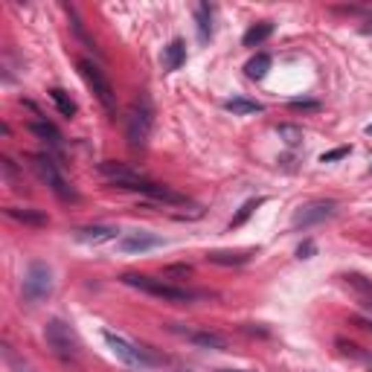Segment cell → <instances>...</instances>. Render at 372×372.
<instances>
[{"label": "cell", "mask_w": 372, "mask_h": 372, "mask_svg": "<svg viewBox=\"0 0 372 372\" xmlns=\"http://www.w3.org/2000/svg\"><path fill=\"white\" fill-rule=\"evenodd\" d=\"M76 67H79V76L88 82V88L93 91L96 102L102 105V111H105L108 117H114V114H117V93H114V88H111L105 70L99 67V65H93L91 58H79Z\"/></svg>", "instance_id": "cell-6"}, {"label": "cell", "mask_w": 372, "mask_h": 372, "mask_svg": "<svg viewBox=\"0 0 372 372\" xmlns=\"http://www.w3.org/2000/svg\"><path fill=\"white\" fill-rule=\"evenodd\" d=\"M30 131L35 134V137H41L44 143H49V146H61V134H58V128L56 126H49V122H44V119H32L30 122Z\"/></svg>", "instance_id": "cell-20"}, {"label": "cell", "mask_w": 372, "mask_h": 372, "mask_svg": "<svg viewBox=\"0 0 372 372\" xmlns=\"http://www.w3.org/2000/svg\"><path fill=\"white\" fill-rule=\"evenodd\" d=\"M268 70H270V56L268 53H259L256 58H251L244 65V73H247V79H265L268 76Z\"/></svg>", "instance_id": "cell-22"}, {"label": "cell", "mask_w": 372, "mask_h": 372, "mask_svg": "<svg viewBox=\"0 0 372 372\" xmlns=\"http://www.w3.org/2000/svg\"><path fill=\"white\" fill-rule=\"evenodd\" d=\"M117 227H108V224H93V227H79L76 230V239L84 244H105V242H114L117 239Z\"/></svg>", "instance_id": "cell-13"}, {"label": "cell", "mask_w": 372, "mask_h": 372, "mask_svg": "<svg viewBox=\"0 0 372 372\" xmlns=\"http://www.w3.org/2000/svg\"><path fill=\"white\" fill-rule=\"evenodd\" d=\"M23 300L27 303H44L53 294V270L44 262H30L27 277H23Z\"/></svg>", "instance_id": "cell-7"}, {"label": "cell", "mask_w": 372, "mask_h": 372, "mask_svg": "<svg viewBox=\"0 0 372 372\" xmlns=\"http://www.w3.org/2000/svg\"><path fill=\"white\" fill-rule=\"evenodd\" d=\"M163 244L160 235H152V233H143V230H134V233H126L119 239V251L122 253H146V251H154V247Z\"/></svg>", "instance_id": "cell-12"}, {"label": "cell", "mask_w": 372, "mask_h": 372, "mask_svg": "<svg viewBox=\"0 0 372 372\" xmlns=\"http://www.w3.org/2000/svg\"><path fill=\"white\" fill-rule=\"evenodd\" d=\"M175 334H181V338H186L189 343H195V346H201V349H216V352H224V349H230V343H227V338L224 334H218V332H209V329H183V326H169Z\"/></svg>", "instance_id": "cell-11"}, {"label": "cell", "mask_w": 372, "mask_h": 372, "mask_svg": "<svg viewBox=\"0 0 372 372\" xmlns=\"http://www.w3.org/2000/svg\"><path fill=\"white\" fill-rule=\"evenodd\" d=\"M277 134H279V140L285 146H291V148L300 146V140H303V128H297V126H279Z\"/></svg>", "instance_id": "cell-25"}, {"label": "cell", "mask_w": 372, "mask_h": 372, "mask_svg": "<svg viewBox=\"0 0 372 372\" xmlns=\"http://www.w3.org/2000/svg\"><path fill=\"white\" fill-rule=\"evenodd\" d=\"M349 154V146H343V148H334V152H326L323 157H320V163H334V160H340Z\"/></svg>", "instance_id": "cell-30"}, {"label": "cell", "mask_w": 372, "mask_h": 372, "mask_svg": "<svg viewBox=\"0 0 372 372\" xmlns=\"http://www.w3.org/2000/svg\"><path fill=\"white\" fill-rule=\"evenodd\" d=\"M218 372H247V369H218Z\"/></svg>", "instance_id": "cell-32"}, {"label": "cell", "mask_w": 372, "mask_h": 372, "mask_svg": "<svg viewBox=\"0 0 372 372\" xmlns=\"http://www.w3.org/2000/svg\"><path fill=\"white\" fill-rule=\"evenodd\" d=\"M163 277H178V279H186V277H192V265H169L163 268Z\"/></svg>", "instance_id": "cell-28"}, {"label": "cell", "mask_w": 372, "mask_h": 372, "mask_svg": "<svg viewBox=\"0 0 372 372\" xmlns=\"http://www.w3.org/2000/svg\"><path fill=\"white\" fill-rule=\"evenodd\" d=\"M122 285L128 288H137L148 297H157V300H166V303H178V305H186L198 300V291H189V288H181V285H172L166 279H154V277H146V274H126L122 277Z\"/></svg>", "instance_id": "cell-3"}, {"label": "cell", "mask_w": 372, "mask_h": 372, "mask_svg": "<svg viewBox=\"0 0 372 372\" xmlns=\"http://www.w3.org/2000/svg\"><path fill=\"white\" fill-rule=\"evenodd\" d=\"M65 12H67V15H70V27H73V32H76L79 38H82L84 44H88L91 49H96V44L91 41V35L84 32V27H82V21H79V15H76V9H73V6H65Z\"/></svg>", "instance_id": "cell-26"}, {"label": "cell", "mask_w": 372, "mask_h": 372, "mask_svg": "<svg viewBox=\"0 0 372 372\" xmlns=\"http://www.w3.org/2000/svg\"><path fill=\"white\" fill-rule=\"evenodd\" d=\"M367 134H369V137H372V126H367Z\"/></svg>", "instance_id": "cell-33"}, {"label": "cell", "mask_w": 372, "mask_h": 372, "mask_svg": "<svg viewBox=\"0 0 372 372\" xmlns=\"http://www.w3.org/2000/svg\"><path fill=\"white\" fill-rule=\"evenodd\" d=\"M32 172L38 175V181L58 198V201L70 204V201H76L79 198L76 189H73V183L65 178V172L58 169V163L49 154H32Z\"/></svg>", "instance_id": "cell-4"}, {"label": "cell", "mask_w": 372, "mask_h": 372, "mask_svg": "<svg viewBox=\"0 0 372 372\" xmlns=\"http://www.w3.org/2000/svg\"><path fill=\"white\" fill-rule=\"evenodd\" d=\"M154 128V102L148 93H137L126 117V140L131 148H146Z\"/></svg>", "instance_id": "cell-1"}, {"label": "cell", "mask_w": 372, "mask_h": 372, "mask_svg": "<svg viewBox=\"0 0 372 372\" xmlns=\"http://www.w3.org/2000/svg\"><path fill=\"white\" fill-rule=\"evenodd\" d=\"M49 99H53V105L58 108V114L61 117H67V119H73V117H76V102H73V99H70V93L67 91H61V88H53V91H49Z\"/></svg>", "instance_id": "cell-21"}, {"label": "cell", "mask_w": 372, "mask_h": 372, "mask_svg": "<svg viewBox=\"0 0 372 372\" xmlns=\"http://www.w3.org/2000/svg\"><path fill=\"white\" fill-rule=\"evenodd\" d=\"M102 338H105V343H108V349L114 352L126 367H131V369H152V367H160V364H163V358L154 355L152 346L134 343V340L122 338V334L111 332V329L102 332Z\"/></svg>", "instance_id": "cell-2"}, {"label": "cell", "mask_w": 372, "mask_h": 372, "mask_svg": "<svg viewBox=\"0 0 372 372\" xmlns=\"http://www.w3.org/2000/svg\"><path fill=\"white\" fill-rule=\"evenodd\" d=\"M270 35H274V23L270 21H262V23H253L251 30L244 32V47H256V44H262V41H268Z\"/></svg>", "instance_id": "cell-19"}, {"label": "cell", "mask_w": 372, "mask_h": 372, "mask_svg": "<svg viewBox=\"0 0 372 372\" xmlns=\"http://www.w3.org/2000/svg\"><path fill=\"white\" fill-rule=\"evenodd\" d=\"M207 262H213V265H244V262H251V253L213 251V253H207Z\"/></svg>", "instance_id": "cell-23"}, {"label": "cell", "mask_w": 372, "mask_h": 372, "mask_svg": "<svg viewBox=\"0 0 372 372\" xmlns=\"http://www.w3.org/2000/svg\"><path fill=\"white\" fill-rule=\"evenodd\" d=\"M9 218L21 221V224H30V227H47V213H41V209H32V207H9L6 209Z\"/></svg>", "instance_id": "cell-14"}, {"label": "cell", "mask_w": 372, "mask_h": 372, "mask_svg": "<svg viewBox=\"0 0 372 372\" xmlns=\"http://www.w3.org/2000/svg\"><path fill=\"white\" fill-rule=\"evenodd\" d=\"M367 32H372V21H369V27H367Z\"/></svg>", "instance_id": "cell-34"}, {"label": "cell", "mask_w": 372, "mask_h": 372, "mask_svg": "<svg viewBox=\"0 0 372 372\" xmlns=\"http://www.w3.org/2000/svg\"><path fill=\"white\" fill-rule=\"evenodd\" d=\"M3 361L9 364V369H15V372H35L27 361H21V358L12 352V346H9V343H3Z\"/></svg>", "instance_id": "cell-27"}, {"label": "cell", "mask_w": 372, "mask_h": 372, "mask_svg": "<svg viewBox=\"0 0 372 372\" xmlns=\"http://www.w3.org/2000/svg\"><path fill=\"white\" fill-rule=\"evenodd\" d=\"M338 216V201H312V204H303L300 209L294 213L291 224L297 230H305V227H314V224H323V221Z\"/></svg>", "instance_id": "cell-9"}, {"label": "cell", "mask_w": 372, "mask_h": 372, "mask_svg": "<svg viewBox=\"0 0 372 372\" xmlns=\"http://www.w3.org/2000/svg\"><path fill=\"white\" fill-rule=\"evenodd\" d=\"M195 27H198V38H201V44H207L209 38H213V6L209 3L195 6Z\"/></svg>", "instance_id": "cell-16"}, {"label": "cell", "mask_w": 372, "mask_h": 372, "mask_svg": "<svg viewBox=\"0 0 372 372\" xmlns=\"http://www.w3.org/2000/svg\"><path fill=\"white\" fill-rule=\"evenodd\" d=\"M369 369H372V364H369Z\"/></svg>", "instance_id": "cell-35"}, {"label": "cell", "mask_w": 372, "mask_h": 372, "mask_svg": "<svg viewBox=\"0 0 372 372\" xmlns=\"http://www.w3.org/2000/svg\"><path fill=\"white\" fill-rule=\"evenodd\" d=\"M262 204H265V201H262V198H256V201H247V204H242V209H239V213H235V216H233V221H230V227H242V224H244V221H247V218H251V216H253V213H256V209H259V207H262Z\"/></svg>", "instance_id": "cell-24"}, {"label": "cell", "mask_w": 372, "mask_h": 372, "mask_svg": "<svg viewBox=\"0 0 372 372\" xmlns=\"http://www.w3.org/2000/svg\"><path fill=\"white\" fill-rule=\"evenodd\" d=\"M314 251H317V244H314V242H303L300 247H297V256H300V259H312Z\"/></svg>", "instance_id": "cell-31"}, {"label": "cell", "mask_w": 372, "mask_h": 372, "mask_svg": "<svg viewBox=\"0 0 372 372\" xmlns=\"http://www.w3.org/2000/svg\"><path fill=\"white\" fill-rule=\"evenodd\" d=\"M126 192H140L146 198H152V201L157 204H163V207H186L189 201H186V195L178 192V189H172V186H163V183H154V181H137V183H131L126 186Z\"/></svg>", "instance_id": "cell-8"}, {"label": "cell", "mask_w": 372, "mask_h": 372, "mask_svg": "<svg viewBox=\"0 0 372 372\" xmlns=\"http://www.w3.org/2000/svg\"><path fill=\"white\" fill-rule=\"evenodd\" d=\"M224 108L230 111V114H235V117H247V114H262V105L259 102H253V99H244V96H233V99H227L224 102Z\"/></svg>", "instance_id": "cell-18"}, {"label": "cell", "mask_w": 372, "mask_h": 372, "mask_svg": "<svg viewBox=\"0 0 372 372\" xmlns=\"http://www.w3.org/2000/svg\"><path fill=\"white\" fill-rule=\"evenodd\" d=\"M96 169H99V175H102L111 186H117V189H126V186H131V183L146 181L143 172L131 163H114V160H108V163H99Z\"/></svg>", "instance_id": "cell-10"}, {"label": "cell", "mask_w": 372, "mask_h": 372, "mask_svg": "<svg viewBox=\"0 0 372 372\" xmlns=\"http://www.w3.org/2000/svg\"><path fill=\"white\" fill-rule=\"evenodd\" d=\"M288 105L294 111H320V102H312V99H291Z\"/></svg>", "instance_id": "cell-29"}, {"label": "cell", "mask_w": 372, "mask_h": 372, "mask_svg": "<svg viewBox=\"0 0 372 372\" xmlns=\"http://www.w3.org/2000/svg\"><path fill=\"white\" fill-rule=\"evenodd\" d=\"M343 282H346V288L355 291V297L361 300V305L372 312V282L367 277H361V274H346Z\"/></svg>", "instance_id": "cell-15"}, {"label": "cell", "mask_w": 372, "mask_h": 372, "mask_svg": "<svg viewBox=\"0 0 372 372\" xmlns=\"http://www.w3.org/2000/svg\"><path fill=\"white\" fill-rule=\"evenodd\" d=\"M44 340L49 349H53V355L61 358V361H67V364L79 361L82 343L76 338V332H73L70 323H65V320H49L44 326Z\"/></svg>", "instance_id": "cell-5"}, {"label": "cell", "mask_w": 372, "mask_h": 372, "mask_svg": "<svg viewBox=\"0 0 372 372\" xmlns=\"http://www.w3.org/2000/svg\"><path fill=\"white\" fill-rule=\"evenodd\" d=\"M186 61V44L181 38H175L166 49H163V70H181V65Z\"/></svg>", "instance_id": "cell-17"}]
</instances>
